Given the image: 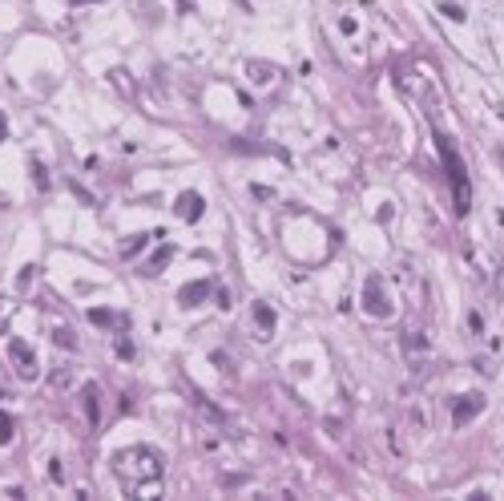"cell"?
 <instances>
[{"instance_id": "6da1fadb", "label": "cell", "mask_w": 504, "mask_h": 501, "mask_svg": "<svg viewBox=\"0 0 504 501\" xmlns=\"http://www.w3.org/2000/svg\"><path fill=\"white\" fill-rule=\"evenodd\" d=\"M114 473L125 485V493H141V489H154L161 481V461L150 449H125L114 457Z\"/></svg>"}, {"instance_id": "7a4b0ae2", "label": "cell", "mask_w": 504, "mask_h": 501, "mask_svg": "<svg viewBox=\"0 0 504 501\" xmlns=\"http://www.w3.org/2000/svg\"><path fill=\"white\" fill-rule=\"evenodd\" d=\"M435 150H440L444 170H448V182H452V202H456V215H468V206H472V191H468V170H464V162H460L456 146L448 142L444 134H435Z\"/></svg>"}, {"instance_id": "3957f363", "label": "cell", "mask_w": 504, "mask_h": 501, "mask_svg": "<svg viewBox=\"0 0 504 501\" xmlns=\"http://www.w3.org/2000/svg\"><path fill=\"white\" fill-rule=\"evenodd\" d=\"M363 311L379 315V319H388V315H391V299H388V291H384V279H379V275H367V283H363Z\"/></svg>"}, {"instance_id": "277c9868", "label": "cell", "mask_w": 504, "mask_h": 501, "mask_svg": "<svg viewBox=\"0 0 504 501\" xmlns=\"http://www.w3.org/2000/svg\"><path fill=\"white\" fill-rule=\"evenodd\" d=\"M202 211H206V198H202L198 191H182L178 194V202H174V215L182 218V222H198Z\"/></svg>"}, {"instance_id": "5b68a950", "label": "cell", "mask_w": 504, "mask_h": 501, "mask_svg": "<svg viewBox=\"0 0 504 501\" xmlns=\"http://www.w3.org/2000/svg\"><path fill=\"white\" fill-rule=\"evenodd\" d=\"M484 412V396L480 392H468V396H456V408H452V425L456 429H464L472 416H480Z\"/></svg>"}, {"instance_id": "8992f818", "label": "cell", "mask_w": 504, "mask_h": 501, "mask_svg": "<svg viewBox=\"0 0 504 501\" xmlns=\"http://www.w3.org/2000/svg\"><path fill=\"white\" fill-rule=\"evenodd\" d=\"M210 291H214L210 279H190V283H182V291H178V304H182V308H198V304L210 299Z\"/></svg>"}, {"instance_id": "52a82bcc", "label": "cell", "mask_w": 504, "mask_h": 501, "mask_svg": "<svg viewBox=\"0 0 504 501\" xmlns=\"http://www.w3.org/2000/svg\"><path fill=\"white\" fill-rule=\"evenodd\" d=\"M8 352L17 356V364H21V376H24V380H33V376H37V356H33V348H28L24 340H12V344H8Z\"/></svg>"}, {"instance_id": "ba28073f", "label": "cell", "mask_w": 504, "mask_h": 501, "mask_svg": "<svg viewBox=\"0 0 504 501\" xmlns=\"http://www.w3.org/2000/svg\"><path fill=\"white\" fill-rule=\"evenodd\" d=\"M170 259H174V243H165V247H158V251L150 255V263H145L141 271H145V275H161V271H165V263H170Z\"/></svg>"}, {"instance_id": "9c48e42d", "label": "cell", "mask_w": 504, "mask_h": 501, "mask_svg": "<svg viewBox=\"0 0 504 501\" xmlns=\"http://www.w3.org/2000/svg\"><path fill=\"white\" fill-rule=\"evenodd\" d=\"M85 416H89V425H97L101 421V392H97V384H85Z\"/></svg>"}, {"instance_id": "30bf717a", "label": "cell", "mask_w": 504, "mask_h": 501, "mask_svg": "<svg viewBox=\"0 0 504 501\" xmlns=\"http://www.w3.org/2000/svg\"><path fill=\"white\" fill-rule=\"evenodd\" d=\"M251 77H254V85H271L278 77L275 65H267V61H251Z\"/></svg>"}, {"instance_id": "8fae6325", "label": "cell", "mask_w": 504, "mask_h": 501, "mask_svg": "<svg viewBox=\"0 0 504 501\" xmlns=\"http://www.w3.org/2000/svg\"><path fill=\"white\" fill-rule=\"evenodd\" d=\"M254 324H258L262 332H275V324H278L275 308H267V304H254Z\"/></svg>"}, {"instance_id": "7c38bea8", "label": "cell", "mask_w": 504, "mask_h": 501, "mask_svg": "<svg viewBox=\"0 0 504 501\" xmlns=\"http://www.w3.org/2000/svg\"><path fill=\"white\" fill-rule=\"evenodd\" d=\"M12 437H17V421L0 408V445H12Z\"/></svg>"}, {"instance_id": "4fadbf2b", "label": "cell", "mask_w": 504, "mask_h": 501, "mask_svg": "<svg viewBox=\"0 0 504 501\" xmlns=\"http://www.w3.org/2000/svg\"><path fill=\"white\" fill-rule=\"evenodd\" d=\"M89 324H97V328H114V324H121V319H117L114 311H105V308H93L89 311Z\"/></svg>"}, {"instance_id": "5bb4252c", "label": "cell", "mask_w": 504, "mask_h": 501, "mask_svg": "<svg viewBox=\"0 0 504 501\" xmlns=\"http://www.w3.org/2000/svg\"><path fill=\"white\" fill-rule=\"evenodd\" d=\"M28 170H33V182H37V191H48V186H53V182H48V170L41 166V162H37V158H33V162H28Z\"/></svg>"}, {"instance_id": "9a60e30c", "label": "cell", "mask_w": 504, "mask_h": 501, "mask_svg": "<svg viewBox=\"0 0 504 501\" xmlns=\"http://www.w3.org/2000/svg\"><path fill=\"white\" fill-rule=\"evenodd\" d=\"M440 12H444L448 21H456V24H464V17H468V12H464L460 4H452V0H440Z\"/></svg>"}, {"instance_id": "2e32d148", "label": "cell", "mask_w": 504, "mask_h": 501, "mask_svg": "<svg viewBox=\"0 0 504 501\" xmlns=\"http://www.w3.org/2000/svg\"><path fill=\"white\" fill-rule=\"evenodd\" d=\"M109 81H114L125 97H134V85H129V73H125V69H114V73H109Z\"/></svg>"}, {"instance_id": "e0dca14e", "label": "cell", "mask_w": 504, "mask_h": 501, "mask_svg": "<svg viewBox=\"0 0 504 501\" xmlns=\"http://www.w3.org/2000/svg\"><path fill=\"white\" fill-rule=\"evenodd\" d=\"M53 340H57V348H65V352H69V348H77V335H73L69 328H57V332H53Z\"/></svg>"}, {"instance_id": "ac0fdd59", "label": "cell", "mask_w": 504, "mask_h": 501, "mask_svg": "<svg viewBox=\"0 0 504 501\" xmlns=\"http://www.w3.org/2000/svg\"><path fill=\"white\" fill-rule=\"evenodd\" d=\"M145 243H150V235H134V243L121 247V255H138V251H145Z\"/></svg>"}, {"instance_id": "d6986e66", "label": "cell", "mask_w": 504, "mask_h": 501, "mask_svg": "<svg viewBox=\"0 0 504 501\" xmlns=\"http://www.w3.org/2000/svg\"><path fill=\"white\" fill-rule=\"evenodd\" d=\"M117 356H121V360H134V356H138L134 340H125V335H121V340H117Z\"/></svg>"}, {"instance_id": "ffe728a7", "label": "cell", "mask_w": 504, "mask_h": 501, "mask_svg": "<svg viewBox=\"0 0 504 501\" xmlns=\"http://www.w3.org/2000/svg\"><path fill=\"white\" fill-rule=\"evenodd\" d=\"M339 33H347V37H351V33H355V21H351V17H343V21H339Z\"/></svg>"}, {"instance_id": "44dd1931", "label": "cell", "mask_w": 504, "mask_h": 501, "mask_svg": "<svg viewBox=\"0 0 504 501\" xmlns=\"http://www.w3.org/2000/svg\"><path fill=\"white\" fill-rule=\"evenodd\" d=\"M8 138V118H4V109H0V142Z\"/></svg>"}, {"instance_id": "7402d4cb", "label": "cell", "mask_w": 504, "mask_h": 501, "mask_svg": "<svg viewBox=\"0 0 504 501\" xmlns=\"http://www.w3.org/2000/svg\"><path fill=\"white\" fill-rule=\"evenodd\" d=\"M69 4H93V0H69Z\"/></svg>"}, {"instance_id": "603a6c76", "label": "cell", "mask_w": 504, "mask_h": 501, "mask_svg": "<svg viewBox=\"0 0 504 501\" xmlns=\"http://www.w3.org/2000/svg\"><path fill=\"white\" fill-rule=\"evenodd\" d=\"M363 4H371V0H363Z\"/></svg>"}]
</instances>
